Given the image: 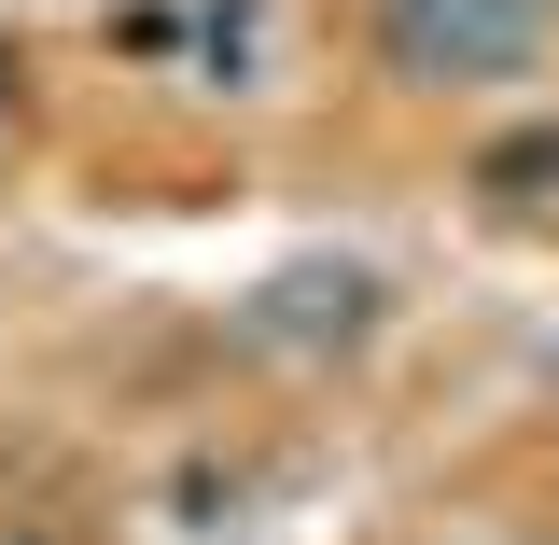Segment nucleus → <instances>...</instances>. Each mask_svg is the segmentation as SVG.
Returning <instances> with one entry per match:
<instances>
[{
  "label": "nucleus",
  "instance_id": "obj_1",
  "mask_svg": "<svg viewBox=\"0 0 559 545\" xmlns=\"http://www.w3.org/2000/svg\"><path fill=\"white\" fill-rule=\"evenodd\" d=\"M559 0H378V57L406 84H518L546 57Z\"/></svg>",
  "mask_w": 559,
  "mask_h": 545
},
{
  "label": "nucleus",
  "instance_id": "obj_2",
  "mask_svg": "<svg viewBox=\"0 0 559 545\" xmlns=\"http://www.w3.org/2000/svg\"><path fill=\"white\" fill-rule=\"evenodd\" d=\"M0 545H57V532H0Z\"/></svg>",
  "mask_w": 559,
  "mask_h": 545
}]
</instances>
